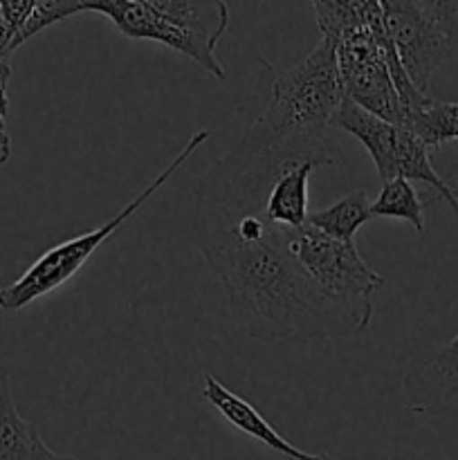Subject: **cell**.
<instances>
[{
  "label": "cell",
  "instance_id": "cell-1",
  "mask_svg": "<svg viewBox=\"0 0 458 460\" xmlns=\"http://www.w3.org/2000/svg\"><path fill=\"white\" fill-rule=\"evenodd\" d=\"M193 243L223 286L232 326L265 344H308L364 332L373 314L328 299L260 209L196 202Z\"/></svg>",
  "mask_w": 458,
  "mask_h": 460
},
{
  "label": "cell",
  "instance_id": "cell-2",
  "mask_svg": "<svg viewBox=\"0 0 458 460\" xmlns=\"http://www.w3.org/2000/svg\"><path fill=\"white\" fill-rule=\"evenodd\" d=\"M265 70L269 72V99L251 124L277 142L335 144L330 124L344 102V90L332 40L321 36L317 48L292 67L277 70L265 63Z\"/></svg>",
  "mask_w": 458,
  "mask_h": 460
},
{
  "label": "cell",
  "instance_id": "cell-3",
  "mask_svg": "<svg viewBox=\"0 0 458 460\" xmlns=\"http://www.w3.org/2000/svg\"><path fill=\"white\" fill-rule=\"evenodd\" d=\"M209 139V130L200 128L187 139L182 148H180L178 155L166 164V169L157 175L155 180L146 184V187L139 191V196H135L133 200L126 202L119 211H117L112 218L103 220V225H99L97 229H90V232L79 234L75 238H67V241L58 243V245L49 247L48 252L39 256L21 277L16 279L9 286L0 288V310L3 313H18V310L27 308L30 304H34L40 296L52 295L54 290H58L61 286H66L75 274L81 272V268H85L90 259L97 254V250L101 245H106L112 236H115L117 229L121 225L128 223L184 164H187L189 157L202 146V144Z\"/></svg>",
  "mask_w": 458,
  "mask_h": 460
},
{
  "label": "cell",
  "instance_id": "cell-4",
  "mask_svg": "<svg viewBox=\"0 0 458 460\" xmlns=\"http://www.w3.org/2000/svg\"><path fill=\"white\" fill-rule=\"evenodd\" d=\"M382 31H384L382 0H364L362 21L332 39L337 70H339L344 99L389 124L400 126L402 108L382 52Z\"/></svg>",
  "mask_w": 458,
  "mask_h": 460
},
{
  "label": "cell",
  "instance_id": "cell-5",
  "mask_svg": "<svg viewBox=\"0 0 458 460\" xmlns=\"http://www.w3.org/2000/svg\"><path fill=\"white\" fill-rule=\"evenodd\" d=\"M287 250L328 299L373 314V295L384 279L362 259L355 243L335 241L305 223L287 232Z\"/></svg>",
  "mask_w": 458,
  "mask_h": 460
},
{
  "label": "cell",
  "instance_id": "cell-6",
  "mask_svg": "<svg viewBox=\"0 0 458 460\" xmlns=\"http://www.w3.org/2000/svg\"><path fill=\"white\" fill-rule=\"evenodd\" d=\"M81 12L101 13L126 39L153 40L184 54L220 84L227 79V72L216 57V48L184 30L175 18L157 7L155 0H81Z\"/></svg>",
  "mask_w": 458,
  "mask_h": 460
},
{
  "label": "cell",
  "instance_id": "cell-7",
  "mask_svg": "<svg viewBox=\"0 0 458 460\" xmlns=\"http://www.w3.org/2000/svg\"><path fill=\"white\" fill-rule=\"evenodd\" d=\"M382 13L404 72L422 94H429L434 75L454 57L447 39L427 13L422 0H382Z\"/></svg>",
  "mask_w": 458,
  "mask_h": 460
},
{
  "label": "cell",
  "instance_id": "cell-8",
  "mask_svg": "<svg viewBox=\"0 0 458 460\" xmlns=\"http://www.w3.org/2000/svg\"><path fill=\"white\" fill-rule=\"evenodd\" d=\"M402 398L418 416L458 418V335L436 353L409 362Z\"/></svg>",
  "mask_w": 458,
  "mask_h": 460
},
{
  "label": "cell",
  "instance_id": "cell-9",
  "mask_svg": "<svg viewBox=\"0 0 458 460\" xmlns=\"http://www.w3.org/2000/svg\"><path fill=\"white\" fill-rule=\"evenodd\" d=\"M202 398L229 422L236 431L250 436V438L259 440L268 449H272L278 456H286L290 460H314V454L301 452L299 447L283 438L268 420L263 413L250 402V400L241 398L233 394L229 386H225L214 373H205V385H202Z\"/></svg>",
  "mask_w": 458,
  "mask_h": 460
},
{
  "label": "cell",
  "instance_id": "cell-10",
  "mask_svg": "<svg viewBox=\"0 0 458 460\" xmlns=\"http://www.w3.org/2000/svg\"><path fill=\"white\" fill-rule=\"evenodd\" d=\"M0 460H79L58 454L40 436L36 422L18 413L12 394V373L0 364Z\"/></svg>",
  "mask_w": 458,
  "mask_h": 460
},
{
  "label": "cell",
  "instance_id": "cell-11",
  "mask_svg": "<svg viewBox=\"0 0 458 460\" xmlns=\"http://www.w3.org/2000/svg\"><path fill=\"white\" fill-rule=\"evenodd\" d=\"M330 126L332 128H339L344 130V133H348L350 137H355L364 148H366L373 164H375V171L377 175H380L382 184L398 178V171H395V148H398L400 126L389 124V121L371 115V112L355 106L348 99L341 102L339 111L332 117Z\"/></svg>",
  "mask_w": 458,
  "mask_h": 460
},
{
  "label": "cell",
  "instance_id": "cell-12",
  "mask_svg": "<svg viewBox=\"0 0 458 460\" xmlns=\"http://www.w3.org/2000/svg\"><path fill=\"white\" fill-rule=\"evenodd\" d=\"M314 169V162H301L274 180L260 209L269 225L283 232H295L308 223V180Z\"/></svg>",
  "mask_w": 458,
  "mask_h": 460
},
{
  "label": "cell",
  "instance_id": "cell-13",
  "mask_svg": "<svg viewBox=\"0 0 458 460\" xmlns=\"http://www.w3.org/2000/svg\"><path fill=\"white\" fill-rule=\"evenodd\" d=\"M371 205L366 191H350L326 209L310 211L308 225L341 243H355L359 229L371 220Z\"/></svg>",
  "mask_w": 458,
  "mask_h": 460
},
{
  "label": "cell",
  "instance_id": "cell-14",
  "mask_svg": "<svg viewBox=\"0 0 458 460\" xmlns=\"http://www.w3.org/2000/svg\"><path fill=\"white\" fill-rule=\"evenodd\" d=\"M402 128L411 130L429 151L458 142V103L429 97L420 108L404 115Z\"/></svg>",
  "mask_w": 458,
  "mask_h": 460
},
{
  "label": "cell",
  "instance_id": "cell-15",
  "mask_svg": "<svg viewBox=\"0 0 458 460\" xmlns=\"http://www.w3.org/2000/svg\"><path fill=\"white\" fill-rule=\"evenodd\" d=\"M395 171H398V178L409 180V182H420L425 187L434 189L436 196L443 198L449 207L454 209L458 218V205L452 198L449 189L445 187L443 180L436 173L434 164H431V153L411 130L402 128L400 126L398 133V148H395Z\"/></svg>",
  "mask_w": 458,
  "mask_h": 460
},
{
  "label": "cell",
  "instance_id": "cell-16",
  "mask_svg": "<svg viewBox=\"0 0 458 460\" xmlns=\"http://www.w3.org/2000/svg\"><path fill=\"white\" fill-rule=\"evenodd\" d=\"M371 218L402 220L416 232H425V202L418 196L416 187L404 178H393L382 184L380 193L371 205Z\"/></svg>",
  "mask_w": 458,
  "mask_h": 460
},
{
  "label": "cell",
  "instance_id": "cell-17",
  "mask_svg": "<svg viewBox=\"0 0 458 460\" xmlns=\"http://www.w3.org/2000/svg\"><path fill=\"white\" fill-rule=\"evenodd\" d=\"M81 12V0H36L34 12L27 18L25 27L18 34V48H21L25 40H30L31 36H36L39 31H43L45 27L57 25V22L66 21V18L75 16Z\"/></svg>",
  "mask_w": 458,
  "mask_h": 460
},
{
  "label": "cell",
  "instance_id": "cell-18",
  "mask_svg": "<svg viewBox=\"0 0 458 460\" xmlns=\"http://www.w3.org/2000/svg\"><path fill=\"white\" fill-rule=\"evenodd\" d=\"M427 13L447 39L452 54H458V0H422Z\"/></svg>",
  "mask_w": 458,
  "mask_h": 460
},
{
  "label": "cell",
  "instance_id": "cell-19",
  "mask_svg": "<svg viewBox=\"0 0 458 460\" xmlns=\"http://www.w3.org/2000/svg\"><path fill=\"white\" fill-rule=\"evenodd\" d=\"M431 153V164H434L436 173L443 180L445 187L449 189L452 198L458 205V142L440 146Z\"/></svg>",
  "mask_w": 458,
  "mask_h": 460
},
{
  "label": "cell",
  "instance_id": "cell-20",
  "mask_svg": "<svg viewBox=\"0 0 458 460\" xmlns=\"http://www.w3.org/2000/svg\"><path fill=\"white\" fill-rule=\"evenodd\" d=\"M34 4L36 0H3V3H0V12H3L4 22H7L9 30H12L13 48L16 49H18V43H16L18 34H21L27 18H30L31 12H34Z\"/></svg>",
  "mask_w": 458,
  "mask_h": 460
},
{
  "label": "cell",
  "instance_id": "cell-21",
  "mask_svg": "<svg viewBox=\"0 0 458 460\" xmlns=\"http://www.w3.org/2000/svg\"><path fill=\"white\" fill-rule=\"evenodd\" d=\"M9 76H12V61L0 63V142L12 146V137L7 130V111H9Z\"/></svg>",
  "mask_w": 458,
  "mask_h": 460
},
{
  "label": "cell",
  "instance_id": "cell-22",
  "mask_svg": "<svg viewBox=\"0 0 458 460\" xmlns=\"http://www.w3.org/2000/svg\"><path fill=\"white\" fill-rule=\"evenodd\" d=\"M13 52H16V48H13V34L7 22H4L3 12H0V63L12 61Z\"/></svg>",
  "mask_w": 458,
  "mask_h": 460
},
{
  "label": "cell",
  "instance_id": "cell-23",
  "mask_svg": "<svg viewBox=\"0 0 458 460\" xmlns=\"http://www.w3.org/2000/svg\"><path fill=\"white\" fill-rule=\"evenodd\" d=\"M9 157H12V146H4V144L0 142V169H3V166L7 164Z\"/></svg>",
  "mask_w": 458,
  "mask_h": 460
},
{
  "label": "cell",
  "instance_id": "cell-24",
  "mask_svg": "<svg viewBox=\"0 0 458 460\" xmlns=\"http://www.w3.org/2000/svg\"><path fill=\"white\" fill-rule=\"evenodd\" d=\"M314 460H332L330 454H314Z\"/></svg>",
  "mask_w": 458,
  "mask_h": 460
}]
</instances>
